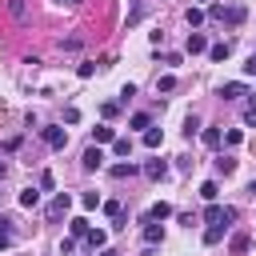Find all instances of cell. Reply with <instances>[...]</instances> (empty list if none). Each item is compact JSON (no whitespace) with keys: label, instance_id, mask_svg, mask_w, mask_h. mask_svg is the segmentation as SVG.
Returning a JSON list of instances; mask_svg holds the SVG:
<instances>
[{"label":"cell","instance_id":"cell-1","mask_svg":"<svg viewBox=\"0 0 256 256\" xmlns=\"http://www.w3.org/2000/svg\"><path fill=\"white\" fill-rule=\"evenodd\" d=\"M40 136H44V144H48L52 152H60V148L68 144V132H64V128H56V124H48V128H40Z\"/></svg>","mask_w":256,"mask_h":256},{"label":"cell","instance_id":"cell-2","mask_svg":"<svg viewBox=\"0 0 256 256\" xmlns=\"http://www.w3.org/2000/svg\"><path fill=\"white\" fill-rule=\"evenodd\" d=\"M172 216V204H164V200H156L148 212H144V224H160V220H168Z\"/></svg>","mask_w":256,"mask_h":256},{"label":"cell","instance_id":"cell-3","mask_svg":"<svg viewBox=\"0 0 256 256\" xmlns=\"http://www.w3.org/2000/svg\"><path fill=\"white\" fill-rule=\"evenodd\" d=\"M68 208H72V196H68V192H60V196H56V200L48 204V220H60V216H64Z\"/></svg>","mask_w":256,"mask_h":256},{"label":"cell","instance_id":"cell-4","mask_svg":"<svg viewBox=\"0 0 256 256\" xmlns=\"http://www.w3.org/2000/svg\"><path fill=\"white\" fill-rule=\"evenodd\" d=\"M80 164H84V172H96V168L104 164V152H100V144H92V148L84 152V160H80Z\"/></svg>","mask_w":256,"mask_h":256},{"label":"cell","instance_id":"cell-5","mask_svg":"<svg viewBox=\"0 0 256 256\" xmlns=\"http://www.w3.org/2000/svg\"><path fill=\"white\" fill-rule=\"evenodd\" d=\"M184 48H188L192 56H196V52H208V36H204V32H188V44H184Z\"/></svg>","mask_w":256,"mask_h":256},{"label":"cell","instance_id":"cell-6","mask_svg":"<svg viewBox=\"0 0 256 256\" xmlns=\"http://www.w3.org/2000/svg\"><path fill=\"white\" fill-rule=\"evenodd\" d=\"M244 92H248V88H244V80H228V84L220 88V96H224V100H240Z\"/></svg>","mask_w":256,"mask_h":256},{"label":"cell","instance_id":"cell-7","mask_svg":"<svg viewBox=\"0 0 256 256\" xmlns=\"http://www.w3.org/2000/svg\"><path fill=\"white\" fill-rule=\"evenodd\" d=\"M144 176H148V180H164V176H168V164H164V160H148V164H144Z\"/></svg>","mask_w":256,"mask_h":256},{"label":"cell","instance_id":"cell-8","mask_svg":"<svg viewBox=\"0 0 256 256\" xmlns=\"http://www.w3.org/2000/svg\"><path fill=\"white\" fill-rule=\"evenodd\" d=\"M224 232H228V224H208V228H204V244H220Z\"/></svg>","mask_w":256,"mask_h":256},{"label":"cell","instance_id":"cell-9","mask_svg":"<svg viewBox=\"0 0 256 256\" xmlns=\"http://www.w3.org/2000/svg\"><path fill=\"white\" fill-rule=\"evenodd\" d=\"M228 52H232V44H228V40H220V44H208V56H212L216 64H220V60H228Z\"/></svg>","mask_w":256,"mask_h":256},{"label":"cell","instance_id":"cell-10","mask_svg":"<svg viewBox=\"0 0 256 256\" xmlns=\"http://www.w3.org/2000/svg\"><path fill=\"white\" fill-rule=\"evenodd\" d=\"M248 248H252V236H248V232H236V236H232V252H236V256H244Z\"/></svg>","mask_w":256,"mask_h":256},{"label":"cell","instance_id":"cell-11","mask_svg":"<svg viewBox=\"0 0 256 256\" xmlns=\"http://www.w3.org/2000/svg\"><path fill=\"white\" fill-rule=\"evenodd\" d=\"M164 144V132L160 128H144V148H160Z\"/></svg>","mask_w":256,"mask_h":256},{"label":"cell","instance_id":"cell-12","mask_svg":"<svg viewBox=\"0 0 256 256\" xmlns=\"http://www.w3.org/2000/svg\"><path fill=\"white\" fill-rule=\"evenodd\" d=\"M200 196H204L208 204H216V196H220V184H216V180H204V184H200Z\"/></svg>","mask_w":256,"mask_h":256},{"label":"cell","instance_id":"cell-13","mask_svg":"<svg viewBox=\"0 0 256 256\" xmlns=\"http://www.w3.org/2000/svg\"><path fill=\"white\" fill-rule=\"evenodd\" d=\"M40 204V188H24L20 192V208H36Z\"/></svg>","mask_w":256,"mask_h":256},{"label":"cell","instance_id":"cell-14","mask_svg":"<svg viewBox=\"0 0 256 256\" xmlns=\"http://www.w3.org/2000/svg\"><path fill=\"white\" fill-rule=\"evenodd\" d=\"M164 240V228L160 224H144V244H160Z\"/></svg>","mask_w":256,"mask_h":256},{"label":"cell","instance_id":"cell-15","mask_svg":"<svg viewBox=\"0 0 256 256\" xmlns=\"http://www.w3.org/2000/svg\"><path fill=\"white\" fill-rule=\"evenodd\" d=\"M204 144H208V148H220V144H224V132H220V128H204Z\"/></svg>","mask_w":256,"mask_h":256},{"label":"cell","instance_id":"cell-16","mask_svg":"<svg viewBox=\"0 0 256 256\" xmlns=\"http://www.w3.org/2000/svg\"><path fill=\"white\" fill-rule=\"evenodd\" d=\"M136 172H140V168H136L132 160H128V164H112V176H116V180H124V176H136Z\"/></svg>","mask_w":256,"mask_h":256},{"label":"cell","instance_id":"cell-17","mask_svg":"<svg viewBox=\"0 0 256 256\" xmlns=\"http://www.w3.org/2000/svg\"><path fill=\"white\" fill-rule=\"evenodd\" d=\"M68 228H72V236H88V232H92L84 216H72V220H68Z\"/></svg>","mask_w":256,"mask_h":256},{"label":"cell","instance_id":"cell-18","mask_svg":"<svg viewBox=\"0 0 256 256\" xmlns=\"http://www.w3.org/2000/svg\"><path fill=\"white\" fill-rule=\"evenodd\" d=\"M184 20H188L192 28H200V24L208 20V16H204V8H188V12H184Z\"/></svg>","mask_w":256,"mask_h":256},{"label":"cell","instance_id":"cell-19","mask_svg":"<svg viewBox=\"0 0 256 256\" xmlns=\"http://www.w3.org/2000/svg\"><path fill=\"white\" fill-rule=\"evenodd\" d=\"M92 136H96V144H112V140H116V132H112L108 124H100V128H96Z\"/></svg>","mask_w":256,"mask_h":256},{"label":"cell","instance_id":"cell-20","mask_svg":"<svg viewBox=\"0 0 256 256\" xmlns=\"http://www.w3.org/2000/svg\"><path fill=\"white\" fill-rule=\"evenodd\" d=\"M216 172H220V176H232V172H236V160H232V156H220V160H216Z\"/></svg>","mask_w":256,"mask_h":256},{"label":"cell","instance_id":"cell-21","mask_svg":"<svg viewBox=\"0 0 256 256\" xmlns=\"http://www.w3.org/2000/svg\"><path fill=\"white\" fill-rule=\"evenodd\" d=\"M104 212H108V216L116 220V228H120V216H124V204H120V200H108V204H104Z\"/></svg>","mask_w":256,"mask_h":256},{"label":"cell","instance_id":"cell-22","mask_svg":"<svg viewBox=\"0 0 256 256\" xmlns=\"http://www.w3.org/2000/svg\"><path fill=\"white\" fill-rule=\"evenodd\" d=\"M88 244H92V248H104V244H108V232H104V228H92V232H88Z\"/></svg>","mask_w":256,"mask_h":256},{"label":"cell","instance_id":"cell-23","mask_svg":"<svg viewBox=\"0 0 256 256\" xmlns=\"http://www.w3.org/2000/svg\"><path fill=\"white\" fill-rule=\"evenodd\" d=\"M112 152H116V156H128V152H132V140H128V136L112 140Z\"/></svg>","mask_w":256,"mask_h":256},{"label":"cell","instance_id":"cell-24","mask_svg":"<svg viewBox=\"0 0 256 256\" xmlns=\"http://www.w3.org/2000/svg\"><path fill=\"white\" fill-rule=\"evenodd\" d=\"M172 88H176V76H172V72H168V76H160V80H156V92H172Z\"/></svg>","mask_w":256,"mask_h":256},{"label":"cell","instance_id":"cell-25","mask_svg":"<svg viewBox=\"0 0 256 256\" xmlns=\"http://www.w3.org/2000/svg\"><path fill=\"white\" fill-rule=\"evenodd\" d=\"M24 12H28V8H24V0H8V16H16V20H24Z\"/></svg>","mask_w":256,"mask_h":256},{"label":"cell","instance_id":"cell-26","mask_svg":"<svg viewBox=\"0 0 256 256\" xmlns=\"http://www.w3.org/2000/svg\"><path fill=\"white\" fill-rule=\"evenodd\" d=\"M244 124H256V92L248 96V108H244Z\"/></svg>","mask_w":256,"mask_h":256},{"label":"cell","instance_id":"cell-27","mask_svg":"<svg viewBox=\"0 0 256 256\" xmlns=\"http://www.w3.org/2000/svg\"><path fill=\"white\" fill-rule=\"evenodd\" d=\"M116 112H120V104H112V100H104V104H100V116H104V120H112Z\"/></svg>","mask_w":256,"mask_h":256},{"label":"cell","instance_id":"cell-28","mask_svg":"<svg viewBox=\"0 0 256 256\" xmlns=\"http://www.w3.org/2000/svg\"><path fill=\"white\" fill-rule=\"evenodd\" d=\"M132 128H152V116H148V112H136V116H132Z\"/></svg>","mask_w":256,"mask_h":256},{"label":"cell","instance_id":"cell-29","mask_svg":"<svg viewBox=\"0 0 256 256\" xmlns=\"http://www.w3.org/2000/svg\"><path fill=\"white\" fill-rule=\"evenodd\" d=\"M196 132H200V120H196V116H188V120H184V136H188V140H192V136H196Z\"/></svg>","mask_w":256,"mask_h":256},{"label":"cell","instance_id":"cell-30","mask_svg":"<svg viewBox=\"0 0 256 256\" xmlns=\"http://www.w3.org/2000/svg\"><path fill=\"white\" fill-rule=\"evenodd\" d=\"M80 204H84V208H88V212H92V208H96V204H100V192H84V196H80Z\"/></svg>","mask_w":256,"mask_h":256},{"label":"cell","instance_id":"cell-31","mask_svg":"<svg viewBox=\"0 0 256 256\" xmlns=\"http://www.w3.org/2000/svg\"><path fill=\"white\" fill-rule=\"evenodd\" d=\"M240 140H244L240 128H228V132H224V144H240Z\"/></svg>","mask_w":256,"mask_h":256},{"label":"cell","instance_id":"cell-32","mask_svg":"<svg viewBox=\"0 0 256 256\" xmlns=\"http://www.w3.org/2000/svg\"><path fill=\"white\" fill-rule=\"evenodd\" d=\"M92 72H96V64H88V60H84V64H80V68H76V76H80V80H88V76H92Z\"/></svg>","mask_w":256,"mask_h":256},{"label":"cell","instance_id":"cell-33","mask_svg":"<svg viewBox=\"0 0 256 256\" xmlns=\"http://www.w3.org/2000/svg\"><path fill=\"white\" fill-rule=\"evenodd\" d=\"M244 76H256V56H252V60L244 64Z\"/></svg>","mask_w":256,"mask_h":256},{"label":"cell","instance_id":"cell-34","mask_svg":"<svg viewBox=\"0 0 256 256\" xmlns=\"http://www.w3.org/2000/svg\"><path fill=\"white\" fill-rule=\"evenodd\" d=\"M4 248H8V236H0V252H4Z\"/></svg>","mask_w":256,"mask_h":256},{"label":"cell","instance_id":"cell-35","mask_svg":"<svg viewBox=\"0 0 256 256\" xmlns=\"http://www.w3.org/2000/svg\"><path fill=\"white\" fill-rule=\"evenodd\" d=\"M248 192H252V196H256V180H252V184H248Z\"/></svg>","mask_w":256,"mask_h":256},{"label":"cell","instance_id":"cell-36","mask_svg":"<svg viewBox=\"0 0 256 256\" xmlns=\"http://www.w3.org/2000/svg\"><path fill=\"white\" fill-rule=\"evenodd\" d=\"M56 4H80V0H56Z\"/></svg>","mask_w":256,"mask_h":256}]
</instances>
